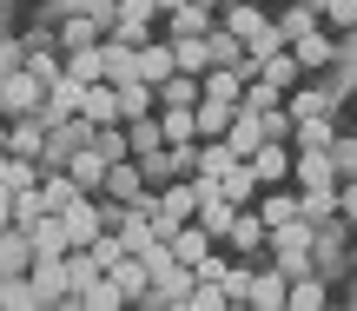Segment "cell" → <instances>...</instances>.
<instances>
[{"label": "cell", "mask_w": 357, "mask_h": 311, "mask_svg": "<svg viewBox=\"0 0 357 311\" xmlns=\"http://www.w3.org/2000/svg\"><path fill=\"white\" fill-rule=\"evenodd\" d=\"M311 245H318V225H311V219H291V225H278V232H271V259H278L284 265V272H318V259H311Z\"/></svg>", "instance_id": "1"}, {"label": "cell", "mask_w": 357, "mask_h": 311, "mask_svg": "<svg viewBox=\"0 0 357 311\" xmlns=\"http://www.w3.org/2000/svg\"><path fill=\"white\" fill-rule=\"evenodd\" d=\"M47 106V79L33 66H0V113H40Z\"/></svg>", "instance_id": "2"}, {"label": "cell", "mask_w": 357, "mask_h": 311, "mask_svg": "<svg viewBox=\"0 0 357 311\" xmlns=\"http://www.w3.org/2000/svg\"><path fill=\"white\" fill-rule=\"evenodd\" d=\"M26 278H33L40 305H53V298H73V252H66V259H33V265H26Z\"/></svg>", "instance_id": "3"}, {"label": "cell", "mask_w": 357, "mask_h": 311, "mask_svg": "<svg viewBox=\"0 0 357 311\" xmlns=\"http://www.w3.org/2000/svg\"><path fill=\"white\" fill-rule=\"evenodd\" d=\"M291 159H298V146H291V139H265V146L252 153L258 185H291Z\"/></svg>", "instance_id": "4"}, {"label": "cell", "mask_w": 357, "mask_h": 311, "mask_svg": "<svg viewBox=\"0 0 357 311\" xmlns=\"http://www.w3.org/2000/svg\"><path fill=\"white\" fill-rule=\"evenodd\" d=\"M26 238H33V259H66V252H73V232H66L60 212H40V219L26 225Z\"/></svg>", "instance_id": "5"}, {"label": "cell", "mask_w": 357, "mask_h": 311, "mask_svg": "<svg viewBox=\"0 0 357 311\" xmlns=\"http://www.w3.org/2000/svg\"><path fill=\"white\" fill-rule=\"evenodd\" d=\"M245 305H258V311H284L291 305V272H252V291H245Z\"/></svg>", "instance_id": "6"}, {"label": "cell", "mask_w": 357, "mask_h": 311, "mask_svg": "<svg viewBox=\"0 0 357 311\" xmlns=\"http://www.w3.org/2000/svg\"><path fill=\"white\" fill-rule=\"evenodd\" d=\"M79 113H86L93 126H113V119H126V106H119V86H113V79H93V86L79 93Z\"/></svg>", "instance_id": "7"}, {"label": "cell", "mask_w": 357, "mask_h": 311, "mask_svg": "<svg viewBox=\"0 0 357 311\" xmlns=\"http://www.w3.org/2000/svg\"><path fill=\"white\" fill-rule=\"evenodd\" d=\"M106 33H113V26H106L100 13H86V7H73V13L60 20V47H66V53H73V47H100Z\"/></svg>", "instance_id": "8"}, {"label": "cell", "mask_w": 357, "mask_h": 311, "mask_svg": "<svg viewBox=\"0 0 357 311\" xmlns=\"http://www.w3.org/2000/svg\"><path fill=\"white\" fill-rule=\"evenodd\" d=\"M7 153L40 159V153H47V119H40V113H13L7 119Z\"/></svg>", "instance_id": "9"}, {"label": "cell", "mask_w": 357, "mask_h": 311, "mask_svg": "<svg viewBox=\"0 0 357 311\" xmlns=\"http://www.w3.org/2000/svg\"><path fill=\"white\" fill-rule=\"evenodd\" d=\"M291 53H298V66H305V73H331L337 66V33H305V40H291Z\"/></svg>", "instance_id": "10"}, {"label": "cell", "mask_w": 357, "mask_h": 311, "mask_svg": "<svg viewBox=\"0 0 357 311\" xmlns=\"http://www.w3.org/2000/svg\"><path fill=\"white\" fill-rule=\"evenodd\" d=\"M298 206H305V219H311V225L344 219V192H337V185H298Z\"/></svg>", "instance_id": "11"}, {"label": "cell", "mask_w": 357, "mask_h": 311, "mask_svg": "<svg viewBox=\"0 0 357 311\" xmlns=\"http://www.w3.org/2000/svg\"><path fill=\"white\" fill-rule=\"evenodd\" d=\"M218 26V7H199V0H185V7L166 13V40H185V33H212Z\"/></svg>", "instance_id": "12"}, {"label": "cell", "mask_w": 357, "mask_h": 311, "mask_svg": "<svg viewBox=\"0 0 357 311\" xmlns=\"http://www.w3.org/2000/svg\"><path fill=\"white\" fill-rule=\"evenodd\" d=\"M66 172L79 179V192H106V172H113V159H106L100 146H79V153H73V166H66Z\"/></svg>", "instance_id": "13"}, {"label": "cell", "mask_w": 357, "mask_h": 311, "mask_svg": "<svg viewBox=\"0 0 357 311\" xmlns=\"http://www.w3.org/2000/svg\"><path fill=\"white\" fill-rule=\"evenodd\" d=\"M225 245L238 252V259H252V252H265V245H271V225L258 219L252 206H245V212H238V225H231V238H225Z\"/></svg>", "instance_id": "14"}, {"label": "cell", "mask_w": 357, "mask_h": 311, "mask_svg": "<svg viewBox=\"0 0 357 311\" xmlns=\"http://www.w3.org/2000/svg\"><path fill=\"white\" fill-rule=\"evenodd\" d=\"M172 73H178L172 40H146V47H139V79H146V86H159V79H172Z\"/></svg>", "instance_id": "15"}, {"label": "cell", "mask_w": 357, "mask_h": 311, "mask_svg": "<svg viewBox=\"0 0 357 311\" xmlns=\"http://www.w3.org/2000/svg\"><path fill=\"white\" fill-rule=\"evenodd\" d=\"M258 219H265L271 232H278V225H291V219H305V206H298V185H291V192H284V185H271V192L258 199Z\"/></svg>", "instance_id": "16"}, {"label": "cell", "mask_w": 357, "mask_h": 311, "mask_svg": "<svg viewBox=\"0 0 357 311\" xmlns=\"http://www.w3.org/2000/svg\"><path fill=\"white\" fill-rule=\"evenodd\" d=\"M192 113H199V139H225L231 119H238V100H199Z\"/></svg>", "instance_id": "17"}, {"label": "cell", "mask_w": 357, "mask_h": 311, "mask_svg": "<svg viewBox=\"0 0 357 311\" xmlns=\"http://www.w3.org/2000/svg\"><path fill=\"white\" fill-rule=\"evenodd\" d=\"M238 212H245V206H231L225 192H212V199L199 206V225H205V232L218 238V245H225V238H231V225H238Z\"/></svg>", "instance_id": "18"}, {"label": "cell", "mask_w": 357, "mask_h": 311, "mask_svg": "<svg viewBox=\"0 0 357 311\" xmlns=\"http://www.w3.org/2000/svg\"><path fill=\"white\" fill-rule=\"evenodd\" d=\"M166 245H172V252H178V259H185V265H199V259H205V252H212V245H218V238H212V232H205V225H199V219H185V225H178V232L166 238Z\"/></svg>", "instance_id": "19"}, {"label": "cell", "mask_w": 357, "mask_h": 311, "mask_svg": "<svg viewBox=\"0 0 357 311\" xmlns=\"http://www.w3.org/2000/svg\"><path fill=\"white\" fill-rule=\"evenodd\" d=\"M218 26H231L238 40H252L258 26H265V13H258V0H225V7H218Z\"/></svg>", "instance_id": "20"}, {"label": "cell", "mask_w": 357, "mask_h": 311, "mask_svg": "<svg viewBox=\"0 0 357 311\" xmlns=\"http://www.w3.org/2000/svg\"><path fill=\"white\" fill-rule=\"evenodd\" d=\"M284 106H291V119H318V113H331L337 100H331V86H305V79H298Z\"/></svg>", "instance_id": "21"}, {"label": "cell", "mask_w": 357, "mask_h": 311, "mask_svg": "<svg viewBox=\"0 0 357 311\" xmlns=\"http://www.w3.org/2000/svg\"><path fill=\"white\" fill-rule=\"evenodd\" d=\"M66 73H73L79 86H93V79H106V47H73V53H66Z\"/></svg>", "instance_id": "22"}, {"label": "cell", "mask_w": 357, "mask_h": 311, "mask_svg": "<svg viewBox=\"0 0 357 311\" xmlns=\"http://www.w3.org/2000/svg\"><path fill=\"white\" fill-rule=\"evenodd\" d=\"M218 185H225V199H231V206H252V199H258V172H252V159H238V166H231Z\"/></svg>", "instance_id": "23"}, {"label": "cell", "mask_w": 357, "mask_h": 311, "mask_svg": "<svg viewBox=\"0 0 357 311\" xmlns=\"http://www.w3.org/2000/svg\"><path fill=\"white\" fill-rule=\"evenodd\" d=\"M258 73L278 79V86H298V79H305V66H298V53H291V47H278L271 60H258Z\"/></svg>", "instance_id": "24"}, {"label": "cell", "mask_w": 357, "mask_h": 311, "mask_svg": "<svg viewBox=\"0 0 357 311\" xmlns=\"http://www.w3.org/2000/svg\"><path fill=\"white\" fill-rule=\"evenodd\" d=\"M126 132H132V153H159V146H166V126H159V113L126 119Z\"/></svg>", "instance_id": "25"}, {"label": "cell", "mask_w": 357, "mask_h": 311, "mask_svg": "<svg viewBox=\"0 0 357 311\" xmlns=\"http://www.w3.org/2000/svg\"><path fill=\"white\" fill-rule=\"evenodd\" d=\"M73 192H79V179H73V172H40V199H47V212H60Z\"/></svg>", "instance_id": "26"}, {"label": "cell", "mask_w": 357, "mask_h": 311, "mask_svg": "<svg viewBox=\"0 0 357 311\" xmlns=\"http://www.w3.org/2000/svg\"><path fill=\"white\" fill-rule=\"evenodd\" d=\"M318 20H324V13H318V7H305V0H298L291 13H278V26H284V40H305V33H318Z\"/></svg>", "instance_id": "27"}, {"label": "cell", "mask_w": 357, "mask_h": 311, "mask_svg": "<svg viewBox=\"0 0 357 311\" xmlns=\"http://www.w3.org/2000/svg\"><path fill=\"white\" fill-rule=\"evenodd\" d=\"M278 47H291V40H284V26H278V20H265V26H258L252 40H245V53H252V60H271V53H278Z\"/></svg>", "instance_id": "28"}, {"label": "cell", "mask_w": 357, "mask_h": 311, "mask_svg": "<svg viewBox=\"0 0 357 311\" xmlns=\"http://www.w3.org/2000/svg\"><path fill=\"white\" fill-rule=\"evenodd\" d=\"M40 212H47V199H40V185H26V192H13V225H33Z\"/></svg>", "instance_id": "29"}, {"label": "cell", "mask_w": 357, "mask_h": 311, "mask_svg": "<svg viewBox=\"0 0 357 311\" xmlns=\"http://www.w3.org/2000/svg\"><path fill=\"white\" fill-rule=\"evenodd\" d=\"M324 20L331 33H357V0H324Z\"/></svg>", "instance_id": "30"}, {"label": "cell", "mask_w": 357, "mask_h": 311, "mask_svg": "<svg viewBox=\"0 0 357 311\" xmlns=\"http://www.w3.org/2000/svg\"><path fill=\"white\" fill-rule=\"evenodd\" d=\"M113 33L126 40V47H146V40H153V20H113Z\"/></svg>", "instance_id": "31"}, {"label": "cell", "mask_w": 357, "mask_h": 311, "mask_svg": "<svg viewBox=\"0 0 357 311\" xmlns=\"http://www.w3.org/2000/svg\"><path fill=\"white\" fill-rule=\"evenodd\" d=\"M337 192H344V219L357 225V172H344V179H337Z\"/></svg>", "instance_id": "32"}, {"label": "cell", "mask_w": 357, "mask_h": 311, "mask_svg": "<svg viewBox=\"0 0 357 311\" xmlns=\"http://www.w3.org/2000/svg\"><path fill=\"white\" fill-rule=\"evenodd\" d=\"M0 225H13V185L0 179Z\"/></svg>", "instance_id": "33"}, {"label": "cell", "mask_w": 357, "mask_h": 311, "mask_svg": "<svg viewBox=\"0 0 357 311\" xmlns=\"http://www.w3.org/2000/svg\"><path fill=\"white\" fill-rule=\"evenodd\" d=\"M172 7H185V0H159V13H172Z\"/></svg>", "instance_id": "34"}, {"label": "cell", "mask_w": 357, "mask_h": 311, "mask_svg": "<svg viewBox=\"0 0 357 311\" xmlns=\"http://www.w3.org/2000/svg\"><path fill=\"white\" fill-rule=\"evenodd\" d=\"M7 159H13V153H7V146H0V172H7Z\"/></svg>", "instance_id": "35"}, {"label": "cell", "mask_w": 357, "mask_h": 311, "mask_svg": "<svg viewBox=\"0 0 357 311\" xmlns=\"http://www.w3.org/2000/svg\"><path fill=\"white\" fill-rule=\"evenodd\" d=\"M199 7H225V0H199Z\"/></svg>", "instance_id": "36"}, {"label": "cell", "mask_w": 357, "mask_h": 311, "mask_svg": "<svg viewBox=\"0 0 357 311\" xmlns=\"http://www.w3.org/2000/svg\"><path fill=\"white\" fill-rule=\"evenodd\" d=\"M305 7H318V13H324V0H305Z\"/></svg>", "instance_id": "37"}, {"label": "cell", "mask_w": 357, "mask_h": 311, "mask_svg": "<svg viewBox=\"0 0 357 311\" xmlns=\"http://www.w3.org/2000/svg\"><path fill=\"white\" fill-rule=\"evenodd\" d=\"M0 146H7V126H0Z\"/></svg>", "instance_id": "38"}, {"label": "cell", "mask_w": 357, "mask_h": 311, "mask_svg": "<svg viewBox=\"0 0 357 311\" xmlns=\"http://www.w3.org/2000/svg\"><path fill=\"white\" fill-rule=\"evenodd\" d=\"M351 305H357V285H351Z\"/></svg>", "instance_id": "39"}, {"label": "cell", "mask_w": 357, "mask_h": 311, "mask_svg": "<svg viewBox=\"0 0 357 311\" xmlns=\"http://www.w3.org/2000/svg\"><path fill=\"white\" fill-rule=\"evenodd\" d=\"M351 66H357V60H351Z\"/></svg>", "instance_id": "40"}]
</instances>
